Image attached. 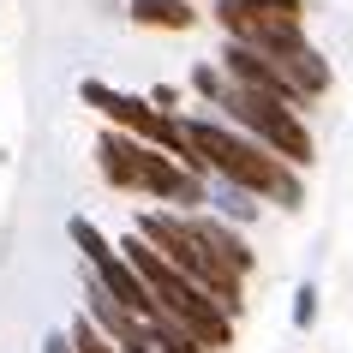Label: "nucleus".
<instances>
[{"label":"nucleus","instance_id":"obj_1","mask_svg":"<svg viewBox=\"0 0 353 353\" xmlns=\"http://www.w3.org/2000/svg\"><path fill=\"white\" fill-rule=\"evenodd\" d=\"M192 144H198V156H204L210 174H222V180H234V186L258 192L263 204H281V210H299L305 204V186H299V168L281 162L270 144H258L252 132H240L228 114H192L186 120Z\"/></svg>","mask_w":353,"mask_h":353},{"label":"nucleus","instance_id":"obj_2","mask_svg":"<svg viewBox=\"0 0 353 353\" xmlns=\"http://www.w3.org/2000/svg\"><path fill=\"white\" fill-rule=\"evenodd\" d=\"M96 168H102V180L114 192H144L156 204H210V174L186 168L180 156H168L162 144H150V138H132V132L108 126L96 138Z\"/></svg>","mask_w":353,"mask_h":353},{"label":"nucleus","instance_id":"obj_3","mask_svg":"<svg viewBox=\"0 0 353 353\" xmlns=\"http://www.w3.org/2000/svg\"><path fill=\"white\" fill-rule=\"evenodd\" d=\"M216 114H228L240 132H252L258 144H270L281 162L312 168V132H305V114H299L288 96L258 90V84H240V78H228V90H222V102H216Z\"/></svg>","mask_w":353,"mask_h":353},{"label":"nucleus","instance_id":"obj_4","mask_svg":"<svg viewBox=\"0 0 353 353\" xmlns=\"http://www.w3.org/2000/svg\"><path fill=\"white\" fill-rule=\"evenodd\" d=\"M132 228H138V234H144V240L156 245V252H162V258L174 263V270H186V276L198 281V288H210V294L222 299L228 312L240 317V305H245V299H240V281H245V276H234L228 263H216V258H210L186 210H162V204H156V210H144V216H138Z\"/></svg>","mask_w":353,"mask_h":353},{"label":"nucleus","instance_id":"obj_5","mask_svg":"<svg viewBox=\"0 0 353 353\" xmlns=\"http://www.w3.org/2000/svg\"><path fill=\"white\" fill-rule=\"evenodd\" d=\"M216 24H222V37L234 42H252L263 48L270 60H288L299 48H312L305 42V24H299V6H263V0H216Z\"/></svg>","mask_w":353,"mask_h":353},{"label":"nucleus","instance_id":"obj_6","mask_svg":"<svg viewBox=\"0 0 353 353\" xmlns=\"http://www.w3.org/2000/svg\"><path fill=\"white\" fill-rule=\"evenodd\" d=\"M84 312L96 317V330L108 335L120 353H156V341H150V323H144L138 312H126V305H120V299H114L96 276H90V288H84Z\"/></svg>","mask_w":353,"mask_h":353},{"label":"nucleus","instance_id":"obj_7","mask_svg":"<svg viewBox=\"0 0 353 353\" xmlns=\"http://www.w3.org/2000/svg\"><path fill=\"white\" fill-rule=\"evenodd\" d=\"M192 228H198V240H204V252L216 263H228L234 276H252V252H245V240L228 228V216H216V210H186Z\"/></svg>","mask_w":353,"mask_h":353},{"label":"nucleus","instance_id":"obj_8","mask_svg":"<svg viewBox=\"0 0 353 353\" xmlns=\"http://www.w3.org/2000/svg\"><path fill=\"white\" fill-rule=\"evenodd\" d=\"M126 19L144 24V30H192L198 6L192 0H126Z\"/></svg>","mask_w":353,"mask_h":353},{"label":"nucleus","instance_id":"obj_9","mask_svg":"<svg viewBox=\"0 0 353 353\" xmlns=\"http://www.w3.org/2000/svg\"><path fill=\"white\" fill-rule=\"evenodd\" d=\"M258 192L234 186V180H222V174H210V210L216 216H228V222H258Z\"/></svg>","mask_w":353,"mask_h":353},{"label":"nucleus","instance_id":"obj_10","mask_svg":"<svg viewBox=\"0 0 353 353\" xmlns=\"http://www.w3.org/2000/svg\"><path fill=\"white\" fill-rule=\"evenodd\" d=\"M288 78H294L299 90H305V102H317V96L335 84V72H330V60L317 54V48H299L294 60H288Z\"/></svg>","mask_w":353,"mask_h":353},{"label":"nucleus","instance_id":"obj_11","mask_svg":"<svg viewBox=\"0 0 353 353\" xmlns=\"http://www.w3.org/2000/svg\"><path fill=\"white\" fill-rule=\"evenodd\" d=\"M150 341H156V353H216L210 341H198L180 317H168V312L150 317Z\"/></svg>","mask_w":353,"mask_h":353},{"label":"nucleus","instance_id":"obj_12","mask_svg":"<svg viewBox=\"0 0 353 353\" xmlns=\"http://www.w3.org/2000/svg\"><path fill=\"white\" fill-rule=\"evenodd\" d=\"M192 90L216 108V102H222V90H228V66H222V60H216V66H210V60H198V66H192Z\"/></svg>","mask_w":353,"mask_h":353},{"label":"nucleus","instance_id":"obj_13","mask_svg":"<svg viewBox=\"0 0 353 353\" xmlns=\"http://www.w3.org/2000/svg\"><path fill=\"white\" fill-rule=\"evenodd\" d=\"M72 347H78V353H120V347L108 341V335L96 330V317H90V312H84V317H72Z\"/></svg>","mask_w":353,"mask_h":353},{"label":"nucleus","instance_id":"obj_14","mask_svg":"<svg viewBox=\"0 0 353 353\" xmlns=\"http://www.w3.org/2000/svg\"><path fill=\"white\" fill-rule=\"evenodd\" d=\"M294 330H317V281L294 288Z\"/></svg>","mask_w":353,"mask_h":353},{"label":"nucleus","instance_id":"obj_15","mask_svg":"<svg viewBox=\"0 0 353 353\" xmlns=\"http://www.w3.org/2000/svg\"><path fill=\"white\" fill-rule=\"evenodd\" d=\"M42 353H78V347H72V330H48V341H42Z\"/></svg>","mask_w":353,"mask_h":353},{"label":"nucleus","instance_id":"obj_16","mask_svg":"<svg viewBox=\"0 0 353 353\" xmlns=\"http://www.w3.org/2000/svg\"><path fill=\"white\" fill-rule=\"evenodd\" d=\"M150 102H156V108H168V114H174V102H180V90H174V84H156V90H150Z\"/></svg>","mask_w":353,"mask_h":353},{"label":"nucleus","instance_id":"obj_17","mask_svg":"<svg viewBox=\"0 0 353 353\" xmlns=\"http://www.w3.org/2000/svg\"><path fill=\"white\" fill-rule=\"evenodd\" d=\"M263 6H305V0H263Z\"/></svg>","mask_w":353,"mask_h":353}]
</instances>
